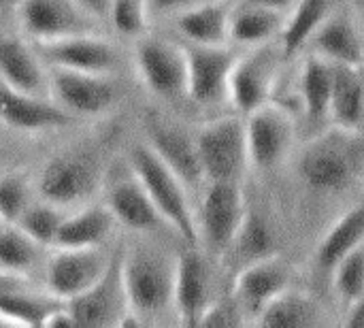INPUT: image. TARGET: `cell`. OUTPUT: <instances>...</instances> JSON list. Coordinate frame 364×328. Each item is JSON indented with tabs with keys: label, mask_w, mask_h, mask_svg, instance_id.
I'll use <instances>...</instances> for the list:
<instances>
[{
	"label": "cell",
	"mask_w": 364,
	"mask_h": 328,
	"mask_svg": "<svg viewBox=\"0 0 364 328\" xmlns=\"http://www.w3.org/2000/svg\"><path fill=\"white\" fill-rule=\"evenodd\" d=\"M247 2L262 4V6H269V9H275V11H279V13L288 15V13L294 9V4H296L299 0H247Z\"/></svg>",
	"instance_id": "cell-42"
},
{
	"label": "cell",
	"mask_w": 364,
	"mask_h": 328,
	"mask_svg": "<svg viewBox=\"0 0 364 328\" xmlns=\"http://www.w3.org/2000/svg\"><path fill=\"white\" fill-rule=\"evenodd\" d=\"M96 173L83 156H58L45 164L38 177V192L51 205H73L92 194Z\"/></svg>",
	"instance_id": "cell-20"
},
{
	"label": "cell",
	"mask_w": 364,
	"mask_h": 328,
	"mask_svg": "<svg viewBox=\"0 0 364 328\" xmlns=\"http://www.w3.org/2000/svg\"><path fill=\"white\" fill-rule=\"evenodd\" d=\"M107 265L109 260L98 252V248L60 250L47 269V288L51 297L70 301L92 288L105 273Z\"/></svg>",
	"instance_id": "cell-17"
},
{
	"label": "cell",
	"mask_w": 364,
	"mask_h": 328,
	"mask_svg": "<svg viewBox=\"0 0 364 328\" xmlns=\"http://www.w3.org/2000/svg\"><path fill=\"white\" fill-rule=\"evenodd\" d=\"M211 275L198 245H188L175 260L173 307L183 327H198L211 305Z\"/></svg>",
	"instance_id": "cell-13"
},
{
	"label": "cell",
	"mask_w": 364,
	"mask_h": 328,
	"mask_svg": "<svg viewBox=\"0 0 364 328\" xmlns=\"http://www.w3.org/2000/svg\"><path fill=\"white\" fill-rule=\"evenodd\" d=\"M62 220L64 216L55 209V205L45 201V205H28L15 224L38 245H53Z\"/></svg>",
	"instance_id": "cell-35"
},
{
	"label": "cell",
	"mask_w": 364,
	"mask_h": 328,
	"mask_svg": "<svg viewBox=\"0 0 364 328\" xmlns=\"http://www.w3.org/2000/svg\"><path fill=\"white\" fill-rule=\"evenodd\" d=\"M232 6L226 2L192 4L177 13L175 26L192 45H226Z\"/></svg>",
	"instance_id": "cell-25"
},
{
	"label": "cell",
	"mask_w": 364,
	"mask_h": 328,
	"mask_svg": "<svg viewBox=\"0 0 364 328\" xmlns=\"http://www.w3.org/2000/svg\"><path fill=\"white\" fill-rule=\"evenodd\" d=\"M128 164L147 190L164 224L171 226L186 245H198L196 213L192 211L183 179L147 143L130 149Z\"/></svg>",
	"instance_id": "cell-1"
},
{
	"label": "cell",
	"mask_w": 364,
	"mask_h": 328,
	"mask_svg": "<svg viewBox=\"0 0 364 328\" xmlns=\"http://www.w3.org/2000/svg\"><path fill=\"white\" fill-rule=\"evenodd\" d=\"M36 51L49 62L51 68L109 75L117 64L115 47L109 41L96 36L94 32L43 41L36 43Z\"/></svg>",
	"instance_id": "cell-15"
},
{
	"label": "cell",
	"mask_w": 364,
	"mask_h": 328,
	"mask_svg": "<svg viewBox=\"0 0 364 328\" xmlns=\"http://www.w3.org/2000/svg\"><path fill=\"white\" fill-rule=\"evenodd\" d=\"M245 320H247L245 312L241 310V305L237 303V299L230 297V299L211 301V305L203 314L198 327H241V324H245Z\"/></svg>",
	"instance_id": "cell-38"
},
{
	"label": "cell",
	"mask_w": 364,
	"mask_h": 328,
	"mask_svg": "<svg viewBox=\"0 0 364 328\" xmlns=\"http://www.w3.org/2000/svg\"><path fill=\"white\" fill-rule=\"evenodd\" d=\"M354 4H358V6H364V0H352Z\"/></svg>",
	"instance_id": "cell-44"
},
{
	"label": "cell",
	"mask_w": 364,
	"mask_h": 328,
	"mask_svg": "<svg viewBox=\"0 0 364 328\" xmlns=\"http://www.w3.org/2000/svg\"><path fill=\"white\" fill-rule=\"evenodd\" d=\"M364 243V203L348 209L320 239L316 248L318 269L331 273L339 260Z\"/></svg>",
	"instance_id": "cell-27"
},
{
	"label": "cell",
	"mask_w": 364,
	"mask_h": 328,
	"mask_svg": "<svg viewBox=\"0 0 364 328\" xmlns=\"http://www.w3.org/2000/svg\"><path fill=\"white\" fill-rule=\"evenodd\" d=\"M331 275L335 295L346 307L360 299L364 295V243L350 252L343 260H339Z\"/></svg>",
	"instance_id": "cell-34"
},
{
	"label": "cell",
	"mask_w": 364,
	"mask_h": 328,
	"mask_svg": "<svg viewBox=\"0 0 364 328\" xmlns=\"http://www.w3.org/2000/svg\"><path fill=\"white\" fill-rule=\"evenodd\" d=\"M90 15H107L109 13V6H111V0H77Z\"/></svg>",
	"instance_id": "cell-41"
},
{
	"label": "cell",
	"mask_w": 364,
	"mask_h": 328,
	"mask_svg": "<svg viewBox=\"0 0 364 328\" xmlns=\"http://www.w3.org/2000/svg\"><path fill=\"white\" fill-rule=\"evenodd\" d=\"M343 322L348 327H364V295L348 305V314H346Z\"/></svg>",
	"instance_id": "cell-40"
},
{
	"label": "cell",
	"mask_w": 364,
	"mask_h": 328,
	"mask_svg": "<svg viewBox=\"0 0 364 328\" xmlns=\"http://www.w3.org/2000/svg\"><path fill=\"white\" fill-rule=\"evenodd\" d=\"M262 327H314L320 322V307L307 292L284 290L256 318Z\"/></svg>",
	"instance_id": "cell-30"
},
{
	"label": "cell",
	"mask_w": 364,
	"mask_h": 328,
	"mask_svg": "<svg viewBox=\"0 0 364 328\" xmlns=\"http://www.w3.org/2000/svg\"><path fill=\"white\" fill-rule=\"evenodd\" d=\"M0 81L34 96L47 98L51 92L36 51L17 36H0Z\"/></svg>",
	"instance_id": "cell-21"
},
{
	"label": "cell",
	"mask_w": 364,
	"mask_h": 328,
	"mask_svg": "<svg viewBox=\"0 0 364 328\" xmlns=\"http://www.w3.org/2000/svg\"><path fill=\"white\" fill-rule=\"evenodd\" d=\"M62 301L51 297L43 299L26 292V288H13L0 292V320L17 327H43L47 316Z\"/></svg>",
	"instance_id": "cell-31"
},
{
	"label": "cell",
	"mask_w": 364,
	"mask_h": 328,
	"mask_svg": "<svg viewBox=\"0 0 364 328\" xmlns=\"http://www.w3.org/2000/svg\"><path fill=\"white\" fill-rule=\"evenodd\" d=\"M17 17L34 43L94 32L87 11L77 0H19Z\"/></svg>",
	"instance_id": "cell-9"
},
{
	"label": "cell",
	"mask_w": 364,
	"mask_h": 328,
	"mask_svg": "<svg viewBox=\"0 0 364 328\" xmlns=\"http://www.w3.org/2000/svg\"><path fill=\"white\" fill-rule=\"evenodd\" d=\"M247 216L241 181H207L196 216L198 241L218 256H226Z\"/></svg>",
	"instance_id": "cell-4"
},
{
	"label": "cell",
	"mask_w": 364,
	"mask_h": 328,
	"mask_svg": "<svg viewBox=\"0 0 364 328\" xmlns=\"http://www.w3.org/2000/svg\"><path fill=\"white\" fill-rule=\"evenodd\" d=\"M333 83H335V64L311 53L303 62L299 75V98L309 120L328 117Z\"/></svg>",
	"instance_id": "cell-29"
},
{
	"label": "cell",
	"mask_w": 364,
	"mask_h": 328,
	"mask_svg": "<svg viewBox=\"0 0 364 328\" xmlns=\"http://www.w3.org/2000/svg\"><path fill=\"white\" fill-rule=\"evenodd\" d=\"M124 284L130 310L147 324L173 305L175 260L149 248L124 250Z\"/></svg>",
	"instance_id": "cell-2"
},
{
	"label": "cell",
	"mask_w": 364,
	"mask_h": 328,
	"mask_svg": "<svg viewBox=\"0 0 364 328\" xmlns=\"http://www.w3.org/2000/svg\"><path fill=\"white\" fill-rule=\"evenodd\" d=\"M363 77H364V66H363Z\"/></svg>",
	"instance_id": "cell-46"
},
{
	"label": "cell",
	"mask_w": 364,
	"mask_h": 328,
	"mask_svg": "<svg viewBox=\"0 0 364 328\" xmlns=\"http://www.w3.org/2000/svg\"><path fill=\"white\" fill-rule=\"evenodd\" d=\"M314 53L346 66H364V43L358 28L343 11H333L311 36Z\"/></svg>",
	"instance_id": "cell-22"
},
{
	"label": "cell",
	"mask_w": 364,
	"mask_h": 328,
	"mask_svg": "<svg viewBox=\"0 0 364 328\" xmlns=\"http://www.w3.org/2000/svg\"><path fill=\"white\" fill-rule=\"evenodd\" d=\"M284 23H286L284 13L243 0V4L232 6L228 41L241 45V47L269 45L273 38H279Z\"/></svg>",
	"instance_id": "cell-24"
},
{
	"label": "cell",
	"mask_w": 364,
	"mask_h": 328,
	"mask_svg": "<svg viewBox=\"0 0 364 328\" xmlns=\"http://www.w3.org/2000/svg\"><path fill=\"white\" fill-rule=\"evenodd\" d=\"M145 132H147V145L183 179L188 188L190 186L196 188L205 181L196 139L192 134H188L183 128L158 115L147 117Z\"/></svg>",
	"instance_id": "cell-16"
},
{
	"label": "cell",
	"mask_w": 364,
	"mask_h": 328,
	"mask_svg": "<svg viewBox=\"0 0 364 328\" xmlns=\"http://www.w3.org/2000/svg\"><path fill=\"white\" fill-rule=\"evenodd\" d=\"M337 0H299L294 9L286 15L284 30L279 34V51L284 58L296 55L309 45L311 36L335 11Z\"/></svg>",
	"instance_id": "cell-28"
},
{
	"label": "cell",
	"mask_w": 364,
	"mask_h": 328,
	"mask_svg": "<svg viewBox=\"0 0 364 328\" xmlns=\"http://www.w3.org/2000/svg\"><path fill=\"white\" fill-rule=\"evenodd\" d=\"M2 224H4V222H2V218H0V226H2Z\"/></svg>",
	"instance_id": "cell-45"
},
{
	"label": "cell",
	"mask_w": 364,
	"mask_h": 328,
	"mask_svg": "<svg viewBox=\"0 0 364 328\" xmlns=\"http://www.w3.org/2000/svg\"><path fill=\"white\" fill-rule=\"evenodd\" d=\"M277 68L279 55H275L269 45H260L254 53L237 58L228 83V100L243 117L271 102Z\"/></svg>",
	"instance_id": "cell-11"
},
{
	"label": "cell",
	"mask_w": 364,
	"mask_h": 328,
	"mask_svg": "<svg viewBox=\"0 0 364 328\" xmlns=\"http://www.w3.org/2000/svg\"><path fill=\"white\" fill-rule=\"evenodd\" d=\"M194 139L205 181H241V175L250 166L245 120H213L205 124Z\"/></svg>",
	"instance_id": "cell-3"
},
{
	"label": "cell",
	"mask_w": 364,
	"mask_h": 328,
	"mask_svg": "<svg viewBox=\"0 0 364 328\" xmlns=\"http://www.w3.org/2000/svg\"><path fill=\"white\" fill-rule=\"evenodd\" d=\"M245 137L250 166H256L258 171H273L292 149L294 124L282 105L267 102L245 115Z\"/></svg>",
	"instance_id": "cell-8"
},
{
	"label": "cell",
	"mask_w": 364,
	"mask_h": 328,
	"mask_svg": "<svg viewBox=\"0 0 364 328\" xmlns=\"http://www.w3.org/2000/svg\"><path fill=\"white\" fill-rule=\"evenodd\" d=\"M38 243L17 224L0 226V269L19 273L30 269L38 258Z\"/></svg>",
	"instance_id": "cell-33"
},
{
	"label": "cell",
	"mask_w": 364,
	"mask_h": 328,
	"mask_svg": "<svg viewBox=\"0 0 364 328\" xmlns=\"http://www.w3.org/2000/svg\"><path fill=\"white\" fill-rule=\"evenodd\" d=\"M49 88L60 107L79 115H100L109 111L117 98V85L109 75L100 73L51 68Z\"/></svg>",
	"instance_id": "cell-12"
},
{
	"label": "cell",
	"mask_w": 364,
	"mask_h": 328,
	"mask_svg": "<svg viewBox=\"0 0 364 328\" xmlns=\"http://www.w3.org/2000/svg\"><path fill=\"white\" fill-rule=\"evenodd\" d=\"M149 13H179L194 4V0H147Z\"/></svg>",
	"instance_id": "cell-39"
},
{
	"label": "cell",
	"mask_w": 364,
	"mask_h": 328,
	"mask_svg": "<svg viewBox=\"0 0 364 328\" xmlns=\"http://www.w3.org/2000/svg\"><path fill=\"white\" fill-rule=\"evenodd\" d=\"M77 327H119L130 312L128 292L124 284V248H119L98 282L83 295L66 301Z\"/></svg>",
	"instance_id": "cell-5"
},
{
	"label": "cell",
	"mask_w": 364,
	"mask_h": 328,
	"mask_svg": "<svg viewBox=\"0 0 364 328\" xmlns=\"http://www.w3.org/2000/svg\"><path fill=\"white\" fill-rule=\"evenodd\" d=\"M292 271L290 265L271 254L267 258L254 260L237 271L232 284V297L245 312V316H260V312L284 290L290 288Z\"/></svg>",
	"instance_id": "cell-14"
},
{
	"label": "cell",
	"mask_w": 364,
	"mask_h": 328,
	"mask_svg": "<svg viewBox=\"0 0 364 328\" xmlns=\"http://www.w3.org/2000/svg\"><path fill=\"white\" fill-rule=\"evenodd\" d=\"M350 132L339 130L337 134H326L314 139L301 154L299 173L303 181L318 192H337L346 188L356 169V152L346 141Z\"/></svg>",
	"instance_id": "cell-6"
},
{
	"label": "cell",
	"mask_w": 364,
	"mask_h": 328,
	"mask_svg": "<svg viewBox=\"0 0 364 328\" xmlns=\"http://www.w3.org/2000/svg\"><path fill=\"white\" fill-rule=\"evenodd\" d=\"M28 184L21 175L11 173L0 177V218L4 224H15L28 207Z\"/></svg>",
	"instance_id": "cell-37"
},
{
	"label": "cell",
	"mask_w": 364,
	"mask_h": 328,
	"mask_svg": "<svg viewBox=\"0 0 364 328\" xmlns=\"http://www.w3.org/2000/svg\"><path fill=\"white\" fill-rule=\"evenodd\" d=\"M105 205L111 209L113 218L130 231H156L164 224L147 190L128 164V173L113 175L107 184Z\"/></svg>",
	"instance_id": "cell-18"
},
{
	"label": "cell",
	"mask_w": 364,
	"mask_h": 328,
	"mask_svg": "<svg viewBox=\"0 0 364 328\" xmlns=\"http://www.w3.org/2000/svg\"><path fill=\"white\" fill-rule=\"evenodd\" d=\"M109 19L124 36H143L147 30L149 4L147 0H111Z\"/></svg>",
	"instance_id": "cell-36"
},
{
	"label": "cell",
	"mask_w": 364,
	"mask_h": 328,
	"mask_svg": "<svg viewBox=\"0 0 364 328\" xmlns=\"http://www.w3.org/2000/svg\"><path fill=\"white\" fill-rule=\"evenodd\" d=\"M188 96L198 105L228 100L230 73L239 55L226 45H188Z\"/></svg>",
	"instance_id": "cell-10"
},
{
	"label": "cell",
	"mask_w": 364,
	"mask_h": 328,
	"mask_svg": "<svg viewBox=\"0 0 364 328\" xmlns=\"http://www.w3.org/2000/svg\"><path fill=\"white\" fill-rule=\"evenodd\" d=\"M134 60L143 83L156 96L173 100L188 94V58L183 47L158 36H139Z\"/></svg>",
	"instance_id": "cell-7"
},
{
	"label": "cell",
	"mask_w": 364,
	"mask_h": 328,
	"mask_svg": "<svg viewBox=\"0 0 364 328\" xmlns=\"http://www.w3.org/2000/svg\"><path fill=\"white\" fill-rule=\"evenodd\" d=\"M13 288H26L23 280H21V277L11 275V271L0 273V292H2V290H13Z\"/></svg>",
	"instance_id": "cell-43"
},
{
	"label": "cell",
	"mask_w": 364,
	"mask_h": 328,
	"mask_svg": "<svg viewBox=\"0 0 364 328\" xmlns=\"http://www.w3.org/2000/svg\"><path fill=\"white\" fill-rule=\"evenodd\" d=\"M271 254H275L271 228L258 213L247 209L245 222H243L239 235L235 237L230 250L226 252V256H235L241 263L239 265V269H241V267H245L254 260L267 258Z\"/></svg>",
	"instance_id": "cell-32"
},
{
	"label": "cell",
	"mask_w": 364,
	"mask_h": 328,
	"mask_svg": "<svg viewBox=\"0 0 364 328\" xmlns=\"http://www.w3.org/2000/svg\"><path fill=\"white\" fill-rule=\"evenodd\" d=\"M328 117L337 130L358 132L364 124V77L363 66L335 64V83L331 94Z\"/></svg>",
	"instance_id": "cell-23"
},
{
	"label": "cell",
	"mask_w": 364,
	"mask_h": 328,
	"mask_svg": "<svg viewBox=\"0 0 364 328\" xmlns=\"http://www.w3.org/2000/svg\"><path fill=\"white\" fill-rule=\"evenodd\" d=\"M117 220L113 218L107 205L85 207L62 220L55 248L60 250H81V248H98L107 241Z\"/></svg>",
	"instance_id": "cell-26"
},
{
	"label": "cell",
	"mask_w": 364,
	"mask_h": 328,
	"mask_svg": "<svg viewBox=\"0 0 364 328\" xmlns=\"http://www.w3.org/2000/svg\"><path fill=\"white\" fill-rule=\"evenodd\" d=\"M0 122L17 132H41L64 128L70 117L64 107L49 102L45 96L13 90L0 81Z\"/></svg>",
	"instance_id": "cell-19"
}]
</instances>
